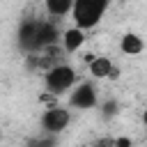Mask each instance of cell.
<instances>
[{
	"label": "cell",
	"mask_w": 147,
	"mask_h": 147,
	"mask_svg": "<svg viewBox=\"0 0 147 147\" xmlns=\"http://www.w3.org/2000/svg\"><path fill=\"white\" fill-rule=\"evenodd\" d=\"M92 147H115V138H101V140H96Z\"/></svg>",
	"instance_id": "5bb4252c"
},
{
	"label": "cell",
	"mask_w": 147,
	"mask_h": 147,
	"mask_svg": "<svg viewBox=\"0 0 147 147\" xmlns=\"http://www.w3.org/2000/svg\"><path fill=\"white\" fill-rule=\"evenodd\" d=\"M108 9V0H76L74 2V23L80 30L94 28Z\"/></svg>",
	"instance_id": "6da1fadb"
},
{
	"label": "cell",
	"mask_w": 147,
	"mask_h": 147,
	"mask_svg": "<svg viewBox=\"0 0 147 147\" xmlns=\"http://www.w3.org/2000/svg\"><path fill=\"white\" fill-rule=\"evenodd\" d=\"M115 147H133V140L122 136V138H115Z\"/></svg>",
	"instance_id": "4fadbf2b"
},
{
	"label": "cell",
	"mask_w": 147,
	"mask_h": 147,
	"mask_svg": "<svg viewBox=\"0 0 147 147\" xmlns=\"http://www.w3.org/2000/svg\"><path fill=\"white\" fill-rule=\"evenodd\" d=\"M117 113V101H106L103 103V117H113Z\"/></svg>",
	"instance_id": "7c38bea8"
},
{
	"label": "cell",
	"mask_w": 147,
	"mask_h": 147,
	"mask_svg": "<svg viewBox=\"0 0 147 147\" xmlns=\"http://www.w3.org/2000/svg\"><path fill=\"white\" fill-rule=\"evenodd\" d=\"M69 103H71L74 108H80V110L94 108V106H96V87H94L92 83H80V85L71 92Z\"/></svg>",
	"instance_id": "5b68a950"
},
{
	"label": "cell",
	"mask_w": 147,
	"mask_h": 147,
	"mask_svg": "<svg viewBox=\"0 0 147 147\" xmlns=\"http://www.w3.org/2000/svg\"><path fill=\"white\" fill-rule=\"evenodd\" d=\"M44 2H46V11L51 16H64L74 9L76 0H44Z\"/></svg>",
	"instance_id": "30bf717a"
},
{
	"label": "cell",
	"mask_w": 147,
	"mask_h": 147,
	"mask_svg": "<svg viewBox=\"0 0 147 147\" xmlns=\"http://www.w3.org/2000/svg\"><path fill=\"white\" fill-rule=\"evenodd\" d=\"M76 80H78V74L71 67H67V64H55L44 76V83H46V87H48V92L53 96H57V94L67 92L69 87H74Z\"/></svg>",
	"instance_id": "7a4b0ae2"
},
{
	"label": "cell",
	"mask_w": 147,
	"mask_h": 147,
	"mask_svg": "<svg viewBox=\"0 0 147 147\" xmlns=\"http://www.w3.org/2000/svg\"><path fill=\"white\" fill-rule=\"evenodd\" d=\"M142 122H145V126H147V110H145V115H142Z\"/></svg>",
	"instance_id": "2e32d148"
},
{
	"label": "cell",
	"mask_w": 147,
	"mask_h": 147,
	"mask_svg": "<svg viewBox=\"0 0 147 147\" xmlns=\"http://www.w3.org/2000/svg\"><path fill=\"white\" fill-rule=\"evenodd\" d=\"M39 23L41 21H34V18H28L21 23L18 28V46L28 53H34V51H41L39 48V41H37V32H39Z\"/></svg>",
	"instance_id": "277c9868"
},
{
	"label": "cell",
	"mask_w": 147,
	"mask_h": 147,
	"mask_svg": "<svg viewBox=\"0 0 147 147\" xmlns=\"http://www.w3.org/2000/svg\"><path fill=\"white\" fill-rule=\"evenodd\" d=\"M57 39H60V28H57V23H55V21H41V23H39V32H37L39 48H51Z\"/></svg>",
	"instance_id": "8992f818"
},
{
	"label": "cell",
	"mask_w": 147,
	"mask_h": 147,
	"mask_svg": "<svg viewBox=\"0 0 147 147\" xmlns=\"http://www.w3.org/2000/svg\"><path fill=\"white\" fill-rule=\"evenodd\" d=\"M87 67H90V74H92L94 78H108L115 64H113L108 57H94Z\"/></svg>",
	"instance_id": "9c48e42d"
},
{
	"label": "cell",
	"mask_w": 147,
	"mask_h": 147,
	"mask_svg": "<svg viewBox=\"0 0 147 147\" xmlns=\"http://www.w3.org/2000/svg\"><path fill=\"white\" fill-rule=\"evenodd\" d=\"M108 78H110V80H117V78H119V69H117V67H113V71H110V76H108Z\"/></svg>",
	"instance_id": "9a60e30c"
},
{
	"label": "cell",
	"mask_w": 147,
	"mask_h": 147,
	"mask_svg": "<svg viewBox=\"0 0 147 147\" xmlns=\"http://www.w3.org/2000/svg\"><path fill=\"white\" fill-rule=\"evenodd\" d=\"M28 147H55V140L53 138H37V140H30Z\"/></svg>",
	"instance_id": "8fae6325"
},
{
	"label": "cell",
	"mask_w": 147,
	"mask_h": 147,
	"mask_svg": "<svg viewBox=\"0 0 147 147\" xmlns=\"http://www.w3.org/2000/svg\"><path fill=\"white\" fill-rule=\"evenodd\" d=\"M69 119H71V115H69V110H67V108L51 106V108L41 115V129H44L46 133H60V131H64V129H67Z\"/></svg>",
	"instance_id": "3957f363"
},
{
	"label": "cell",
	"mask_w": 147,
	"mask_h": 147,
	"mask_svg": "<svg viewBox=\"0 0 147 147\" xmlns=\"http://www.w3.org/2000/svg\"><path fill=\"white\" fill-rule=\"evenodd\" d=\"M119 48H122V53H124V55H138V53H142L145 44H142V39H140L138 34L129 32V34H124V37H122Z\"/></svg>",
	"instance_id": "ba28073f"
},
{
	"label": "cell",
	"mask_w": 147,
	"mask_h": 147,
	"mask_svg": "<svg viewBox=\"0 0 147 147\" xmlns=\"http://www.w3.org/2000/svg\"><path fill=\"white\" fill-rule=\"evenodd\" d=\"M62 39H64V51H67V53H76V51L85 44V30H80V28H69V30H64Z\"/></svg>",
	"instance_id": "52a82bcc"
}]
</instances>
